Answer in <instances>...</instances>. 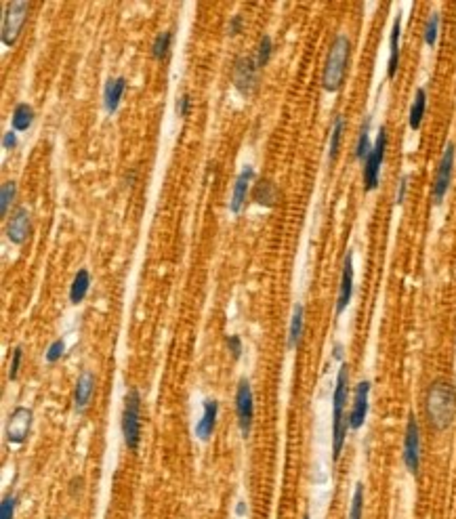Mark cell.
<instances>
[{"label": "cell", "instance_id": "1", "mask_svg": "<svg viewBox=\"0 0 456 519\" xmlns=\"http://www.w3.org/2000/svg\"><path fill=\"white\" fill-rule=\"evenodd\" d=\"M425 410L429 425L435 431H446L456 417V387L446 378L433 380L427 389Z\"/></svg>", "mask_w": 456, "mask_h": 519}, {"label": "cell", "instance_id": "2", "mask_svg": "<svg viewBox=\"0 0 456 519\" xmlns=\"http://www.w3.org/2000/svg\"><path fill=\"white\" fill-rule=\"evenodd\" d=\"M347 396H349V370L343 364L338 370L336 376V385H334V410H332V458L338 460L340 452H343V444H345V435H347V417H345V404H347Z\"/></svg>", "mask_w": 456, "mask_h": 519}, {"label": "cell", "instance_id": "3", "mask_svg": "<svg viewBox=\"0 0 456 519\" xmlns=\"http://www.w3.org/2000/svg\"><path fill=\"white\" fill-rule=\"evenodd\" d=\"M349 53H352V42L345 34H338L334 38V42L330 45L328 57H326V65H324V74H322V86L328 93H334L340 88L347 72V61H349Z\"/></svg>", "mask_w": 456, "mask_h": 519}, {"label": "cell", "instance_id": "4", "mask_svg": "<svg viewBox=\"0 0 456 519\" xmlns=\"http://www.w3.org/2000/svg\"><path fill=\"white\" fill-rule=\"evenodd\" d=\"M123 435L125 444L131 452L139 448L141 442V394L139 389L131 387L125 398V410H123Z\"/></svg>", "mask_w": 456, "mask_h": 519}, {"label": "cell", "instance_id": "5", "mask_svg": "<svg viewBox=\"0 0 456 519\" xmlns=\"http://www.w3.org/2000/svg\"><path fill=\"white\" fill-rule=\"evenodd\" d=\"M28 9L30 5L24 3V0H15V3H9L5 7V15H3V32H0V38H3L5 47H13L19 38V32L28 20Z\"/></svg>", "mask_w": 456, "mask_h": 519}, {"label": "cell", "instance_id": "6", "mask_svg": "<svg viewBox=\"0 0 456 519\" xmlns=\"http://www.w3.org/2000/svg\"><path fill=\"white\" fill-rule=\"evenodd\" d=\"M385 150H387V128L383 126L368 158L364 160V189L366 192H375L379 187V175H381V164L385 160Z\"/></svg>", "mask_w": 456, "mask_h": 519}, {"label": "cell", "instance_id": "7", "mask_svg": "<svg viewBox=\"0 0 456 519\" xmlns=\"http://www.w3.org/2000/svg\"><path fill=\"white\" fill-rule=\"evenodd\" d=\"M236 412H238V425L242 431V437L246 440L253 429V417H255V398H253V387L246 378L240 380L238 392H236Z\"/></svg>", "mask_w": 456, "mask_h": 519}, {"label": "cell", "instance_id": "8", "mask_svg": "<svg viewBox=\"0 0 456 519\" xmlns=\"http://www.w3.org/2000/svg\"><path fill=\"white\" fill-rule=\"evenodd\" d=\"M404 465L412 475H418L420 467V429L414 417L408 419L404 435Z\"/></svg>", "mask_w": 456, "mask_h": 519}, {"label": "cell", "instance_id": "9", "mask_svg": "<svg viewBox=\"0 0 456 519\" xmlns=\"http://www.w3.org/2000/svg\"><path fill=\"white\" fill-rule=\"evenodd\" d=\"M32 410L26 408V406H17L11 415H9V421H7V429H5V435H7V442L9 444H24L26 437L30 435V429H32Z\"/></svg>", "mask_w": 456, "mask_h": 519}, {"label": "cell", "instance_id": "10", "mask_svg": "<svg viewBox=\"0 0 456 519\" xmlns=\"http://www.w3.org/2000/svg\"><path fill=\"white\" fill-rule=\"evenodd\" d=\"M454 144H448L443 154H441V160H439V166H437V173H435V181H433V202L435 204H441L448 187H450V181H452V169H454Z\"/></svg>", "mask_w": 456, "mask_h": 519}, {"label": "cell", "instance_id": "11", "mask_svg": "<svg viewBox=\"0 0 456 519\" xmlns=\"http://www.w3.org/2000/svg\"><path fill=\"white\" fill-rule=\"evenodd\" d=\"M257 59H251V57H240L234 65V74H232V80H234V86L240 95L249 97L253 93V88L257 86Z\"/></svg>", "mask_w": 456, "mask_h": 519}, {"label": "cell", "instance_id": "12", "mask_svg": "<svg viewBox=\"0 0 456 519\" xmlns=\"http://www.w3.org/2000/svg\"><path fill=\"white\" fill-rule=\"evenodd\" d=\"M368 396H370V380L358 382L356 394H354V408L347 417V425L352 431H358L368 417Z\"/></svg>", "mask_w": 456, "mask_h": 519}, {"label": "cell", "instance_id": "13", "mask_svg": "<svg viewBox=\"0 0 456 519\" xmlns=\"http://www.w3.org/2000/svg\"><path fill=\"white\" fill-rule=\"evenodd\" d=\"M354 297V254L347 252L345 263H343V276H340V288H338V299H336V316H340L347 305L352 303Z\"/></svg>", "mask_w": 456, "mask_h": 519}, {"label": "cell", "instance_id": "14", "mask_svg": "<svg viewBox=\"0 0 456 519\" xmlns=\"http://www.w3.org/2000/svg\"><path fill=\"white\" fill-rule=\"evenodd\" d=\"M217 417H219V402L217 400H204L202 404V419L196 423V437L200 442H208L210 435L214 433V427H217Z\"/></svg>", "mask_w": 456, "mask_h": 519}, {"label": "cell", "instance_id": "15", "mask_svg": "<svg viewBox=\"0 0 456 519\" xmlns=\"http://www.w3.org/2000/svg\"><path fill=\"white\" fill-rule=\"evenodd\" d=\"M93 394H95V374L91 370H84L78 376L76 389H74V408H76L78 415H82L88 408Z\"/></svg>", "mask_w": 456, "mask_h": 519}, {"label": "cell", "instance_id": "16", "mask_svg": "<svg viewBox=\"0 0 456 519\" xmlns=\"http://www.w3.org/2000/svg\"><path fill=\"white\" fill-rule=\"evenodd\" d=\"M28 233H30V212H28V208L22 206V208H17V210L13 212L9 225H7V238H9L13 244L19 246V244L26 242Z\"/></svg>", "mask_w": 456, "mask_h": 519}, {"label": "cell", "instance_id": "17", "mask_svg": "<svg viewBox=\"0 0 456 519\" xmlns=\"http://www.w3.org/2000/svg\"><path fill=\"white\" fill-rule=\"evenodd\" d=\"M255 177V171L251 166L242 169V173L238 175L236 183H234V194H232V200H230V210L234 215H238L246 202V196H249V187H251V181Z\"/></svg>", "mask_w": 456, "mask_h": 519}, {"label": "cell", "instance_id": "18", "mask_svg": "<svg viewBox=\"0 0 456 519\" xmlns=\"http://www.w3.org/2000/svg\"><path fill=\"white\" fill-rule=\"evenodd\" d=\"M125 91H127V78H125V76L109 78V80H107L105 91H103V105H105V109H107L109 114H113V111L118 109Z\"/></svg>", "mask_w": 456, "mask_h": 519}, {"label": "cell", "instance_id": "19", "mask_svg": "<svg viewBox=\"0 0 456 519\" xmlns=\"http://www.w3.org/2000/svg\"><path fill=\"white\" fill-rule=\"evenodd\" d=\"M253 200L259 206H263V208H272L276 204V200H278V187H276V183L269 181V179H261L255 185V189H253Z\"/></svg>", "mask_w": 456, "mask_h": 519}, {"label": "cell", "instance_id": "20", "mask_svg": "<svg viewBox=\"0 0 456 519\" xmlns=\"http://www.w3.org/2000/svg\"><path fill=\"white\" fill-rule=\"evenodd\" d=\"M400 36H402V17L398 15L393 20V28H391V40H389V47H391V55H389V68H387V76L393 78L395 72H398V65H400Z\"/></svg>", "mask_w": 456, "mask_h": 519}, {"label": "cell", "instance_id": "21", "mask_svg": "<svg viewBox=\"0 0 456 519\" xmlns=\"http://www.w3.org/2000/svg\"><path fill=\"white\" fill-rule=\"evenodd\" d=\"M34 122V109L30 103H17L15 109H13V116H11V126L15 133H24L28 131V128L32 126Z\"/></svg>", "mask_w": 456, "mask_h": 519}, {"label": "cell", "instance_id": "22", "mask_svg": "<svg viewBox=\"0 0 456 519\" xmlns=\"http://www.w3.org/2000/svg\"><path fill=\"white\" fill-rule=\"evenodd\" d=\"M88 288H91V274H88V270H78V274L74 276L72 286H70V301L74 305L82 303L84 297L88 295Z\"/></svg>", "mask_w": 456, "mask_h": 519}, {"label": "cell", "instance_id": "23", "mask_svg": "<svg viewBox=\"0 0 456 519\" xmlns=\"http://www.w3.org/2000/svg\"><path fill=\"white\" fill-rule=\"evenodd\" d=\"M425 109H427V93H425V88H418L414 95L412 107H410V116H408V124H410L412 131H418L420 128L423 118H425Z\"/></svg>", "mask_w": 456, "mask_h": 519}, {"label": "cell", "instance_id": "24", "mask_svg": "<svg viewBox=\"0 0 456 519\" xmlns=\"http://www.w3.org/2000/svg\"><path fill=\"white\" fill-rule=\"evenodd\" d=\"M303 322H305V309H303V305H294L292 320H290V328H288V349H294V347L301 343V336H303Z\"/></svg>", "mask_w": 456, "mask_h": 519}, {"label": "cell", "instance_id": "25", "mask_svg": "<svg viewBox=\"0 0 456 519\" xmlns=\"http://www.w3.org/2000/svg\"><path fill=\"white\" fill-rule=\"evenodd\" d=\"M343 128H345L343 116H336L334 126H332V135H330V150H328L330 160H336V156H338V146H340V137H343Z\"/></svg>", "mask_w": 456, "mask_h": 519}, {"label": "cell", "instance_id": "26", "mask_svg": "<svg viewBox=\"0 0 456 519\" xmlns=\"http://www.w3.org/2000/svg\"><path fill=\"white\" fill-rule=\"evenodd\" d=\"M171 40H173V32H160V34L154 38V45H152V57H154L156 61H162V59L168 55Z\"/></svg>", "mask_w": 456, "mask_h": 519}, {"label": "cell", "instance_id": "27", "mask_svg": "<svg viewBox=\"0 0 456 519\" xmlns=\"http://www.w3.org/2000/svg\"><path fill=\"white\" fill-rule=\"evenodd\" d=\"M368 133H370V120H366L364 122V126H362V131H360V139H358V148H356V158L358 160H366L368 158V154H370V137H368Z\"/></svg>", "mask_w": 456, "mask_h": 519}, {"label": "cell", "instance_id": "28", "mask_svg": "<svg viewBox=\"0 0 456 519\" xmlns=\"http://www.w3.org/2000/svg\"><path fill=\"white\" fill-rule=\"evenodd\" d=\"M15 192H17V187H15L13 181H7L3 187H0V215H3V217L9 212V206L15 200Z\"/></svg>", "mask_w": 456, "mask_h": 519}, {"label": "cell", "instance_id": "29", "mask_svg": "<svg viewBox=\"0 0 456 519\" xmlns=\"http://www.w3.org/2000/svg\"><path fill=\"white\" fill-rule=\"evenodd\" d=\"M362 515H364V483H358L352 498L349 519H362Z\"/></svg>", "mask_w": 456, "mask_h": 519}, {"label": "cell", "instance_id": "30", "mask_svg": "<svg viewBox=\"0 0 456 519\" xmlns=\"http://www.w3.org/2000/svg\"><path fill=\"white\" fill-rule=\"evenodd\" d=\"M272 53H274V42L269 36H263L261 42H259V51H257V65L259 68H265L272 59Z\"/></svg>", "mask_w": 456, "mask_h": 519}, {"label": "cell", "instance_id": "31", "mask_svg": "<svg viewBox=\"0 0 456 519\" xmlns=\"http://www.w3.org/2000/svg\"><path fill=\"white\" fill-rule=\"evenodd\" d=\"M437 30H439V15L433 13L429 20H427V26H425V42L427 47H433L435 40H437Z\"/></svg>", "mask_w": 456, "mask_h": 519}, {"label": "cell", "instance_id": "32", "mask_svg": "<svg viewBox=\"0 0 456 519\" xmlns=\"http://www.w3.org/2000/svg\"><path fill=\"white\" fill-rule=\"evenodd\" d=\"M63 351H65V343H63V339H55L53 343H51V347L47 349V362L49 364H57L59 359H61V355H63Z\"/></svg>", "mask_w": 456, "mask_h": 519}, {"label": "cell", "instance_id": "33", "mask_svg": "<svg viewBox=\"0 0 456 519\" xmlns=\"http://www.w3.org/2000/svg\"><path fill=\"white\" fill-rule=\"evenodd\" d=\"M15 515V496L5 494L3 502H0V519H13Z\"/></svg>", "mask_w": 456, "mask_h": 519}, {"label": "cell", "instance_id": "34", "mask_svg": "<svg viewBox=\"0 0 456 519\" xmlns=\"http://www.w3.org/2000/svg\"><path fill=\"white\" fill-rule=\"evenodd\" d=\"M22 359H24V349L22 347H15L13 349V357H11V366H9V380H15L19 376Z\"/></svg>", "mask_w": 456, "mask_h": 519}, {"label": "cell", "instance_id": "35", "mask_svg": "<svg viewBox=\"0 0 456 519\" xmlns=\"http://www.w3.org/2000/svg\"><path fill=\"white\" fill-rule=\"evenodd\" d=\"M227 347H230L234 359H240V357H242V339H240L238 334L227 336Z\"/></svg>", "mask_w": 456, "mask_h": 519}, {"label": "cell", "instance_id": "36", "mask_svg": "<svg viewBox=\"0 0 456 519\" xmlns=\"http://www.w3.org/2000/svg\"><path fill=\"white\" fill-rule=\"evenodd\" d=\"M242 32V15H234L230 26H227V34L230 36H238Z\"/></svg>", "mask_w": 456, "mask_h": 519}, {"label": "cell", "instance_id": "37", "mask_svg": "<svg viewBox=\"0 0 456 519\" xmlns=\"http://www.w3.org/2000/svg\"><path fill=\"white\" fill-rule=\"evenodd\" d=\"M189 105H191L189 95H181V99L177 101V114H179L181 118H185V116L189 114Z\"/></svg>", "mask_w": 456, "mask_h": 519}, {"label": "cell", "instance_id": "38", "mask_svg": "<svg viewBox=\"0 0 456 519\" xmlns=\"http://www.w3.org/2000/svg\"><path fill=\"white\" fill-rule=\"evenodd\" d=\"M17 146V133L15 131H7L5 137H3V148L5 150H13Z\"/></svg>", "mask_w": 456, "mask_h": 519}, {"label": "cell", "instance_id": "39", "mask_svg": "<svg viewBox=\"0 0 456 519\" xmlns=\"http://www.w3.org/2000/svg\"><path fill=\"white\" fill-rule=\"evenodd\" d=\"M406 189H408V177H402V181H400V189H398V204H402V202H404V198H406Z\"/></svg>", "mask_w": 456, "mask_h": 519}, {"label": "cell", "instance_id": "40", "mask_svg": "<svg viewBox=\"0 0 456 519\" xmlns=\"http://www.w3.org/2000/svg\"><path fill=\"white\" fill-rule=\"evenodd\" d=\"M244 511H246V509H244V502H240L238 509H236V513H238V515H244Z\"/></svg>", "mask_w": 456, "mask_h": 519}, {"label": "cell", "instance_id": "41", "mask_svg": "<svg viewBox=\"0 0 456 519\" xmlns=\"http://www.w3.org/2000/svg\"><path fill=\"white\" fill-rule=\"evenodd\" d=\"M303 519H309V515H305V517H303Z\"/></svg>", "mask_w": 456, "mask_h": 519}]
</instances>
